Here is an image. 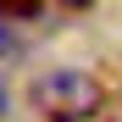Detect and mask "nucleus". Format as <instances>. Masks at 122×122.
Wrapping results in <instances>:
<instances>
[{"label":"nucleus","mask_w":122,"mask_h":122,"mask_svg":"<svg viewBox=\"0 0 122 122\" xmlns=\"http://www.w3.org/2000/svg\"><path fill=\"white\" fill-rule=\"evenodd\" d=\"M33 100L50 111V122H94L100 106H106V94L89 72H50L33 83Z\"/></svg>","instance_id":"1"},{"label":"nucleus","mask_w":122,"mask_h":122,"mask_svg":"<svg viewBox=\"0 0 122 122\" xmlns=\"http://www.w3.org/2000/svg\"><path fill=\"white\" fill-rule=\"evenodd\" d=\"M39 11H45V0H0V17H6V22H28Z\"/></svg>","instance_id":"2"},{"label":"nucleus","mask_w":122,"mask_h":122,"mask_svg":"<svg viewBox=\"0 0 122 122\" xmlns=\"http://www.w3.org/2000/svg\"><path fill=\"white\" fill-rule=\"evenodd\" d=\"M0 56H11V28H6V17H0Z\"/></svg>","instance_id":"3"},{"label":"nucleus","mask_w":122,"mask_h":122,"mask_svg":"<svg viewBox=\"0 0 122 122\" xmlns=\"http://www.w3.org/2000/svg\"><path fill=\"white\" fill-rule=\"evenodd\" d=\"M61 6H67V11H89L94 0H61Z\"/></svg>","instance_id":"4"},{"label":"nucleus","mask_w":122,"mask_h":122,"mask_svg":"<svg viewBox=\"0 0 122 122\" xmlns=\"http://www.w3.org/2000/svg\"><path fill=\"white\" fill-rule=\"evenodd\" d=\"M6 106H11V100H6V89H0V117H6Z\"/></svg>","instance_id":"5"},{"label":"nucleus","mask_w":122,"mask_h":122,"mask_svg":"<svg viewBox=\"0 0 122 122\" xmlns=\"http://www.w3.org/2000/svg\"><path fill=\"white\" fill-rule=\"evenodd\" d=\"M94 122H100V117H94Z\"/></svg>","instance_id":"6"}]
</instances>
